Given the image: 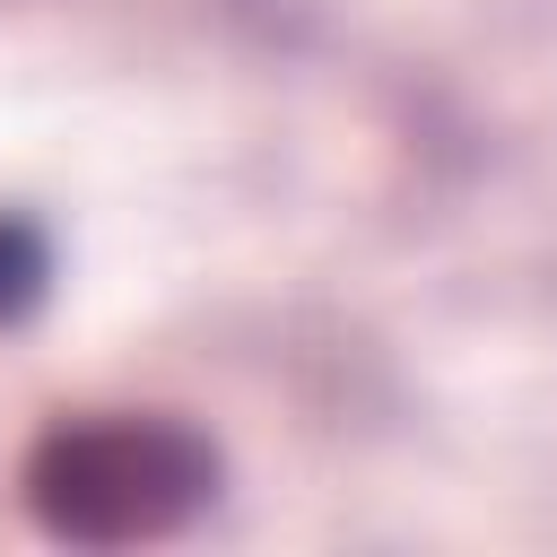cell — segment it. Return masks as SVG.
I'll list each match as a JSON object with an SVG mask.
<instances>
[{"mask_svg": "<svg viewBox=\"0 0 557 557\" xmlns=\"http://www.w3.org/2000/svg\"><path fill=\"white\" fill-rule=\"evenodd\" d=\"M17 487L52 540L131 548V540H165L191 513H209L218 453L200 426L157 418V409H78L26 444Z\"/></svg>", "mask_w": 557, "mask_h": 557, "instance_id": "1", "label": "cell"}, {"mask_svg": "<svg viewBox=\"0 0 557 557\" xmlns=\"http://www.w3.org/2000/svg\"><path fill=\"white\" fill-rule=\"evenodd\" d=\"M52 261H44V235L26 218H0V322H17L35 296H44Z\"/></svg>", "mask_w": 557, "mask_h": 557, "instance_id": "2", "label": "cell"}]
</instances>
